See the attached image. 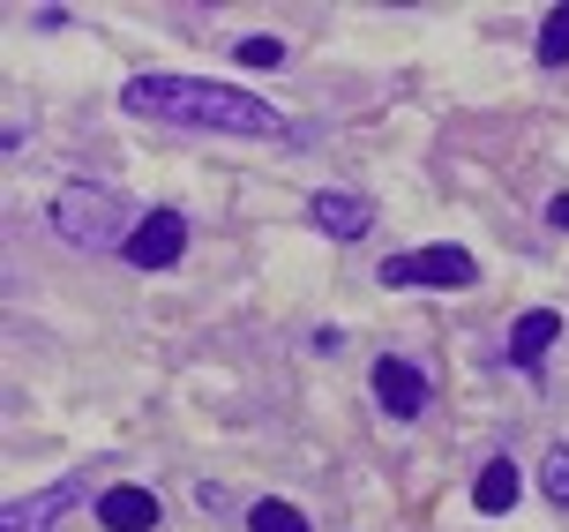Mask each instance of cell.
Masks as SVG:
<instances>
[{"mask_svg":"<svg viewBox=\"0 0 569 532\" xmlns=\"http://www.w3.org/2000/svg\"><path fill=\"white\" fill-rule=\"evenodd\" d=\"M120 112H142V120H166V128H202V136H284V112L248 98V90L202 83V76H136L120 90Z\"/></svg>","mask_w":569,"mask_h":532,"instance_id":"obj_1","label":"cell"},{"mask_svg":"<svg viewBox=\"0 0 569 532\" xmlns=\"http://www.w3.org/2000/svg\"><path fill=\"white\" fill-rule=\"evenodd\" d=\"M46 218L68 248H128V196L106 188V180H68L53 203H46Z\"/></svg>","mask_w":569,"mask_h":532,"instance_id":"obj_2","label":"cell"},{"mask_svg":"<svg viewBox=\"0 0 569 532\" xmlns=\"http://www.w3.org/2000/svg\"><path fill=\"white\" fill-rule=\"evenodd\" d=\"M472 278H480V263L465 248H412L382 263V285H472Z\"/></svg>","mask_w":569,"mask_h":532,"instance_id":"obj_3","label":"cell"},{"mask_svg":"<svg viewBox=\"0 0 569 532\" xmlns=\"http://www.w3.org/2000/svg\"><path fill=\"white\" fill-rule=\"evenodd\" d=\"M128 263L136 270H172L180 255H188V218L180 210H150V218H136V233H128Z\"/></svg>","mask_w":569,"mask_h":532,"instance_id":"obj_4","label":"cell"},{"mask_svg":"<svg viewBox=\"0 0 569 532\" xmlns=\"http://www.w3.org/2000/svg\"><path fill=\"white\" fill-rule=\"evenodd\" d=\"M375 397H382V413H390V421H420L427 413V375L412 361H398V353H382V361H375Z\"/></svg>","mask_w":569,"mask_h":532,"instance_id":"obj_5","label":"cell"},{"mask_svg":"<svg viewBox=\"0 0 569 532\" xmlns=\"http://www.w3.org/2000/svg\"><path fill=\"white\" fill-rule=\"evenodd\" d=\"M76 503H83V473H60L53 487H46V495H30V503L8 510V525H0V532H53Z\"/></svg>","mask_w":569,"mask_h":532,"instance_id":"obj_6","label":"cell"},{"mask_svg":"<svg viewBox=\"0 0 569 532\" xmlns=\"http://www.w3.org/2000/svg\"><path fill=\"white\" fill-rule=\"evenodd\" d=\"M308 218H315V233H330V240H360L375 225V203L352 196V188H322V196L308 203Z\"/></svg>","mask_w":569,"mask_h":532,"instance_id":"obj_7","label":"cell"},{"mask_svg":"<svg viewBox=\"0 0 569 532\" xmlns=\"http://www.w3.org/2000/svg\"><path fill=\"white\" fill-rule=\"evenodd\" d=\"M158 518H166V510H158L150 487H106V495H98V525L106 532H158Z\"/></svg>","mask_w":569,"mask_h":532,"instance_id":"obj_8","label":"cell"},{"mask_svg":"<svg viewBox=\"0 0 569 532\" xmlns=\"http://www.w3.org/2000/svg\"><path fill=\"white\" fill-rule=\"evenodd\" d=\"M555 337H562V315H555V308L517 315V323H510V361H517V367H540Z\"/></svg>","mask_w":569,"mask_h":532,"instance_id":"obj_9","label":"cell"},{"mask_svg":"<svg viewBox=\"0 0 569 532\" xmlns=\"http://www.w3.org/2000/svg\"><path fill=\"white\" fill-rule=\"evenodd\" d=\"M517 487H525V473H517L510 457H487L480 480H472V510H480V518H502V510L517 503Z\"/></svg>","mask_w":569,"mask_h":532,"instance_id":"obj_10","label":"cell"},{"mask_svg":"<svg viewBox=\"0 0 569 532\" xmlns=\"http://www.w3.org/2000/svg\"><path fill=\"white\" fill-rule=\"evenodd\" d=\"M540 495H547L555 510H569V443H555V450L540 457Z\"/></svg>","mask_w":569,"mask_h":532,"instance_id":"obj_11","label":"cell"},{"mask_svg":"<svg viewBox=\"0 0 569 532\" xmlns=\"http://www.w3.org/2000/svg\"><path fill=\"white\" fill-rule=\"evenodd\" d=\"M540 60H547V68H569V0H562V8H547V23H540Z\"/></svg>","mask_w":569,"mask_h":532,"instance_id":"obj_12","label":"cell"},{"mask_svg":"<svg viewBox=\"0 0 569 532\" xmlns=\"http://www.w3.org/2000/svg\"><path fill=\"white\" fill-rule=\"evenodd\" d=\"M248 532H315V525H308V518H300L292 503H278V495H270V503L248 510Z\"/></svg>","mask_w":569,"mask_h":532,"instance_id":"obj_13","label":"cell"},{"mask_svg":"<svg viewBox=\"0 0 569 532\" xmlns=\"http://www.w3.org/2000/svg\"><path fill=\"white\" fill-rule=\"evenodd\" d=\"M232 60H240V68H284V38H240V46H232Z\"/></svg>","mask_w":569,"mask_h":532,"instance_id":"obj_14","label":"cell"},{"mask_svg":"<svg viewBox=\"0 0 569 532\" xmlns=\"http://www.w3.org/2000/svg\"><path fill=\"white\" fill-rule=\"evenodd\" d=\"M547 218H555V225H569V196H555V210H547Z\"/></svg>","mask_w":569,"mask_h":532,"instance_id":"obj_15","label":"cell"}]
</instances>
